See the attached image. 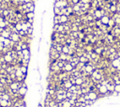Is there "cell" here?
<instances>
[{
  "instance_id": "6da1fadb",
  "label": "cell",
  "mask_w": 120,
  "mask_h": 107,
  "mask_svg": "<svg viewBox=\"0 0 120 107\" xmlns=\"http://www.w3.org/2000/svg\"><path fill=\"white\" fill-rule=\"evenodd\" d=\"M21 37L20 35L18 34V32H13V33H11V36H10V39L12 41V42H18L20 40Z\"/></svg>"
},
{
  "instance_id": "7a4b0ae2",
  "label": "cell",
  "mask_w": 120,
  "mask_h": 107,
  "mask_svg": "<svg viewBox=\"0 0 120 107\" xmlns=\"http://www.w3.org/2000/svg\"><path fill=\"white\" fill-rule=\"evenodd\" d=\"M73 70H74V68H73L69 62H66V64H65V66H64V68H63V71L70 73V72H71Z\"/></svg>"
},
{
  "instance_id": "3957f363",
  "label": "cell",
  "mask_w": 120,
  "mask_h": 107,
  "mask_svg": "<svg viewBox=\"0 0 120 107\" xmlns=\"http://www.w3.org/2000/svg\"><path fill=\"white\" fill-rule=\"evenodd\" d=\"M69 23V17L67 15H60V25H65Z\"/></svg>"
},
{
  "instance_id": "277c9868",
  "label": "cell",
  "mask_w": 120,
  "mask_h": 107,
  "mask_svg": "<svg viewBox=\"0 0 120 107\" xmlns=\"http://www.w3.org/2000/svg\"><path fill=\"white\" fill-rule=\"evenodd\" d=\"M109 20H110V17L107 16V15H104L100 18V21L102 23V25H108V23H109Z\"/></svg>"
},
{
  "instance_id": "5b68a950",
  "label": "cell",
  "mask_w": 120,
  "mask_h": 107,
  "mask_svg": "<svg viewBox=\"0 0 120 107\" xmlns=\"http://www.w3.org/2000/svg\"><path fill=\"white\" fill-rule=\"evenodd\" d=\"M67 57H68L67 54L61 53V54H60V55H59V58H58V60H62V61L67 62Z\"/></svg>"
},
{
  "instance_id": "8992f818",
  "label": "cell",
  "mask_w": 120,
  "mask_h": 107,
  "mask_svg": "<svg viewBox=\"0 0 120 107\" xmlns=\"http://www.w3.org/2000/svg\"><path fill=\"white\" fill-rule=\"evenodd\" d=\"M84 83V77H78L75 79V85L76 86H82Z\"/></svg>"
},
{
  "instance_id": "52a82bcc",
  "label": "cell",
  "mask_w": 120,
  "mask_h": 107,
  "mask_svg": "<svg viewBox=\"0 0 120 107\" xmlns=\"http://www.w3.org/2000/svg\"><path fill=\"white\" fill-rule=\"evenodd\" d=\"M79 59H80V62H81V63H84V64H87V63L89 62V59H87L85 56L80 57H79Z\"/></svg>"
},
{
  "instance_id": "ba28073f",
  "label": "cell",
  "mask_w": 120,
  "mask_h": 107,
  "mask_svg": "<svg viewBox=\"0 0 120 107\" xmlns=\"http://www.w3.org/2000/svg\"><path fill=\"white\" fill-rule=\"evenodd\" d=\"M69 51H70V48H69V45H63V48H62V53H64V54H69Z\"/></svg>"
},
{
  "instance_id": "9c48e42d",
  "label": "cell",
  "mask_w": 120,
  "mask_h": 107,
  "mask_svg": "<svg viewBox=\"0 0 120 107\" xmlns=\"http://www.w3.org/2000/svg\"><path fill=\"white\" fill-rule=\"evenodd\" d=\"M35 17V13L34 12H27L26 13V19H34Z\"/></svg>"
},
{
  "instance_id": "30bf717a",
  "label": "cell",
  "mask_w": 120,
  "mask_h": 107,
  "mask_svg": "<svg viewBox=\"0 0 120 107\" xmlns=\"http://www.w3.org/2000/svg\"><path fill=\"white\" fill-rule=\"evenodd\" d=\"M20 70H21V71L23 72V74H27V67H25V66H21V67H20Z\"/></svg>"
},
{
  "instance_id": "8fae6325",
  "label": "cell",
  "mask_w": 120,
  "mask_h": 107,
  "mask_svg": "<svg viewBox=\"0 0 120 107\" xmlns=\"http://www.w3.org/2000/svg\"><path fill=\"white\" fill-rule=\"evenodd\" d=\"M114 91L117 92V93L120 95V85H115V86H114Z\"/></svg>"
},
{
  "instance_id": "7c38bea8",
  "label": "cell",
  "mask_w": 120,
  "mask_h": 107,
  "mask_svg": "<svg viewBox=\"0 0 120 107\" xmlns=\"http://www.w3.org/2000/svg\"><path fill=\"white\" fill-rule=\"evenodd\" d=\"M19 107H26V106H25V104H23V105H20V106H19Z\"/></svg>"
},
{
  "instance_id": "4fadbf2b",
  "label": "cell",
  "mask_w": 120,
  "mask_h": 107,
  "mask_svg": "<svg viewBox=\"0 0 120 107\" xmlns=\"http://www.w3.org/2000/svg\"><path fill=\"white\" fill-rule=\"evenodd\" d=\"M2 21H3V19H2L1 17H0V22H2Z\"/></svg>"
}]
</instances>
